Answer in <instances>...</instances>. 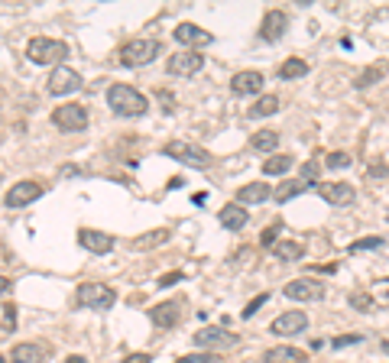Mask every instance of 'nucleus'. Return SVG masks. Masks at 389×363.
Instances as JSON below:
<instances>
[{
    "label": "nucleus",
    "mask_w": 389,
    "mask_h": 363,
    "mask_svg": "<svg viewBox=\"0 0 389 363\" xmlns=\"http://www.w3.org/2000/svg\"><path fill=\"white\" fill-rule=\"evenodd\" d=\"M65 363H88L85 357H78V353H71V357H65Z\"/></svg>",
    "instance_id": "37998d69"
},
{
    "label": "nucleus",
    "mask_w": 389,
    "mask_h": 363,
    "mask_svg": "<svg viewBox=\"0 0 389 363\" xmlns=\"http://www.w3.org/2000/svg\"><path fill=\"white\" fill-rule=\"evenodd\" d=\"M107 107L117 117H143L149 111V101L143 91H137L133 85H111L107 88Z\"/></svg>",
    "instance_id": "f257e3e1"
},
{
    "label": "nucleus",
    "mask_w": 389,
    "mask_h": 363,
    "mask_svg": "<svg viewBox=\"0 0 389 363\" xmlns=\"http://www.w3.org/2000/svg\"><path fill=\"white\" fill-rule=\"evenodd\" d=\"M194 347H201V351H230V347H237L241 338L234 334V331L221 328V324H205V328L194 331Z\"/></svg>",
    "instance_id": "423d86ee"
},
{
    "label": "nucleus",
    "mask_w": 389,
    "mask_h": 363,
    "mask_svg": "<svg viewBox=\"0 0 389 363\" xmlns=\"http://www.w3.org/2000/svg\"><path fill=\"white\" fill-rule=\"evenodd\" d=\"M75 298L81 308H91V311H111L117 305V292L104 283H81Z\"/></svg>",
    "instance_id": "39448f33"
},
{
    "label": "nucleus",
    "mask_w": 389,
    "mask_h": 363,
    "mask_svg": "<svg viewBox=\"0 0 389 363\" xmlns=\"http://www.w3.org/2000/svg\"><path fill=\"white\" fill-rule=\"evenodd\" d=\"M52 124L65 133H81L88 130V107L85 104H75V101H65L62 107L52 111Z\"/></svg>",
    "instance_id": "0eeeda50"
},
{
    "label": "nucleus",
    "mask_w": 389,
    "mask_h": 363,
    "mask_svg": "<svg viewBox=\"0 0 389 363\" xmlns=\"http://www.w3.org/2000/svg\"><path fill=\"white\" fill-rule=\"evenodd\" d=\"M379 247H383V237H377V234H373V237L354 240V243H351V253H364V250H379Z\"/></svg>",
    "instance_id": "473e14b6"
},
{
    "label": "nucleus",
    "mask_w": 389,
    "mask_h": 363,
    "mask_svg": "<svg viewBox=\"0 0 389 363\" xmlns=\"http://www.w3.org/2000/svg\"><path fill=\"white\" fill-rule=\"evenodd\" d=\"M289 169H292V156L289 153H273L263 162V175H286Z\"/></svg>",
    "instance_id": "c756f323"
},
{
    "label": "nucleus",
    "mask_w": 389,
    "mask_h": 363,
    "mask_svg": "<svg viewBox=\"0 0 389 363\" xmlns=\"http://www.w3.org/2000/svg\"><path fill=\"white\" fill-rule=\"evenodd\" d=\"M175 283H182V272H172V276H162L159 279L162 289H169V285H175Z\"/></svg>",
    "instance_id": "a19ab883"
},
{
    "label": "nucleus",
    "mask_w": 389,
    "mask_h": 363,
    "mask_svg": "<svg viewBox=\"0 0 389 363\" xmlns=\"http://www.w3.org/2000/svg\"><path fill=\"white\" fill-rule=\"evenodd\" d=\"M10 363H46V347H39V344H16L10 353Z\"/></svg>",
    "instance_id": "b1692460"
},
{
    "label": "nucleus",
    "mask_w": 389,
    "mask_h": 363,
    "mask_svg": "<svg viewBox=\"0 0 389 363\" xmlns=\"http://www.w3.org/2000/svg\"><path fill=\"white\" fill-rule=\"evenodd\" d=\"M49 94L52 98H69V94H78L81 88H85V78H81L75 68H69V65H58V68H52V75H49Z\"/></svg>",
    "instance_id": "6e6552de"
},
{
    "label": "nucleus",
    "mask_w": 389,
    "mask_h": 363,
    "mask_svg": "<svg viewBox=\"0 0 389 363\" xmlns=\"http://www.w3.org/2000/svg\"><path fill=\"white\" fill-rule=\"evenodd\" d=\"M276 234H279L276 227H266L263 234H260V243H263V247H276V243H279V240H276Z\"/></svg>",
    "instance_id": "4c0bfd02"
},
{
    "label": "nucleus",
    "mask_w": 389,
    "mask_h": 363,
    "mask_svg": "<svg viewBox=\"0 0 389 363\" xmlns=\"http://www.w3.org/2000/svg\"><path fill=\"white\" fill-rule=\"evenodd\" d=\"M386 166H373V169H370V175H386Z\"/></svg>",
    "instance_id": "79ce46f5"
},
{
    "label": "nucleus",
    "mask_w": 389,
    "mask_h": 363,
    "mask_svg": "<svg viewBox=\"0 0 389 363\" xmlns=\"http://www.w3.org/2000/svg\"><path fill=\"white\" fill-rule=\"evenodd\" d=\"M389 75V58H379V62H370V65L360 72L354 78V88H370V85H377V81H383Z\"/></svg>",
    "instance_id": "4be33fe9"
},
{
    "label": "nucleus",
    "mask_w": 389,
    "mask_h": 363,
    "mask_svg": "<svg viewBox=\"0 0 389 363\" xmlns=\"http://www.w3.org/2000/svg\"><path fill=\"white\" fill-rule=\"evenodd\" d=\"M201 68H205V56H198L194 49H182V52L169 56V65H166V72H169V75H175V78H192V75H198Z\"/></svg>",
    "instance_id": "9d476101"
},
{
    "label": "nucleus",
    "mask_w": 389,
    "mask_h": 363,
    "mask_svg": "<svg viewBox=\"0 0 389 363\" xmlns=\"http://www.w3.org/2000/svg\"><path fill=\"white\" fill-rule=\"evenodd\" d=\"M172 36H175V43L188 45V49H194V52H198L201 45H211V43H214V36L208 33V30H201L198 23H179Z\"/></svg>",
    "instance_id": "ddd939ff"
},
{
    "label": "nucleus",
    "mask_w": 389,
    "mask_h": 363,
    "mask_svg": "<svg viewBox=\"0 0 389 363\" xmlns=\"http://www.w3.org/2000/svg\"><path fill=\"white\" fill-rule=\"evenodd\" d=\"M273 185H266V182H247V185H241L237 188V204H263V201H269L273 198Z\"/></svg>",
    "instance_id": "6ab92c4d"
},
{
    "label": "nucleus",
    "mask_w": 389,
    "mask_h": 363,
    "mask_svg": "<svg viewBox=\"0 0 389 363\" xmlns=\"http://www.w3.org/2000/svg\"><path fill=\"white\" fill-rule=\"evenodd\" d=\"M172 234H169V227H156V230H146V234H140L130 247L133 250H153V247H162L166 240H169Z\"/></svg>",
    "instance_id": "a878e982"
},
{
    "label": "nucleus",
    "mask_w": 389,
    "mask_h": 363,
    "mask_svg": "<svg viewBox=\"0 0 389 363\" xmlns=\"http://www.w3.org/2000/svg\"><path fill=\"white\" fill-rule=\"evenodd\" d=\"M276 111H279V98H276V94H260L256 104L247 111V117H250V120H263V117H273Z\"/></svg>",
    "instance_id": "393cba45"
},
{
    "label": "nucleus",
    "mask_w": 389,
    "mask_h": 363,
    "mask_svg": "<svg viewBox=\"0 0 389 363\" xmlns=\"http://www.w3.org/2000/svg\"><path fill=\"white\" fill-rule=\"evenodd\" d=\"M305 328H309V315L298 308V311H282V315H276L273 324H269V334H276V338H292V334H302Z\"/></svg>",
    "instance_id": "9b49d317"
},
{
    "label": "nucleus",
    "mask_w": 389,
    "mask_h": 363,
    "mask_svg": "<svg viewBox=\"0 0 389 363\" xmlns=\"http://www.w3.org/2000/svg\"><path fill=\"white\" fill-rule=\"evenodd\" d=\"M124 363H153V357H149V353H143V351H140V353H126Z\"/></svg>",
    "instance_id": "ea45409f"
},
{
    "label": "nucleus",
    "mask_w": 389,
    "mask_h": 363,
    "mask_svg": "<svg viewBox=\"0 0 389 363\" xmlns=\"http://www.w3.org/2000/svg\"><path fill=\"white\" fill-rule=\"evenodd\" d=\"M218 221H221L224 230H243L247 221H250V214H247V208H243V204L230 201V204H224V208L218 211Z\"/></svg>",
    "instance_id": "aec40b11"
},
{
    "label": "nucleus",
    "mask_w": 389,
    "mask_h": 363,
    "mask_svg": "<svg viewBox=\"0 0 389 363\" xmlns=\"http://www.w3.org/2000/svg\"><path fill=\"white\" fill-rule=\"evenodd\" d=\"M78 243L88 250V253H94V256H104V253L114 250V237L104 234V230H91V227H81L78 230Z\"/></svg>",
    "instance_id": "f3484780"
},
{
    "label": "nucleus",
    "mask_w": 389,
    "mask_h": 363,
    "mask_svg": "<svg viewBox=\"0 0 389 363\" xmlns=\"http://www.w3.org/2000/svg\"><path fill=\"white\" fill-rule=\"evenodd\" d=\"M289 30V13L286 10H266L263 26H260V39L266 43H279Z\"/></svg>",
    "instance_id": "dca6fc26"
},
{
    "label": "nucleus",
    "mask_w": 389,
    "mask_h": 363,
    "mask_svg": "<svg viewBox=\"0 0 389 363\" xmlns=\"http://www.w3.org/2000/svg\"><path fill=\"white\" fill-rule=\"evenodd\" d=\"M360 340H364L360 334H341V338L331 340V347L334 351H341V347H351V344H360Z\"/></svg>",
    "instance_id": "c9c22d12"
},
{
    "label": "nucleus",
    "mask_w": 389,
    "mask_h": 363,
    "mask_svg": "<svg viewBox=\"0 0 389 363\" xmlns=\"http://www.w3.org/2000/svg\"><path fill=\"white\" fill-rule=\"evenodd\" d=\"M250 146L256 149V153H269V156H273L276 146H279V133H276V130H256V133L250 136Z\"/></svg>",
    "instance_id": "cd10ccee"
},
{
    "label": "nucleus",
    "mask_w": 389,
    "mask_h": 363,
    "mask_svg": "<svg viewBox=\"0 0 389 363\" xmlns=\"http://www.w3.org/2000/svg\"><path fill=\"white\" fill-rule=\"evenodd\" d=\"M266 298H269V295H256V298H253L250 305L243 308V315H241V318H253V311H256V308H260V305H266Z\"/></svg>",
    "instance_id": "58836bf2"
},
{
    "label": "nucleus",
    "mask_w": 389,
    "mask_h": 363,
    "mask_svg": "<svg viewBox=\"0 0 389 363\" xmlns=\"http://www.w3.org/2000/svg\"><path fill=\"white\" fill-rule=\"evenodd\" d=\"M162 153L169 159H175V162L188 166V169H211V166H214V156H211L205 146H194L188 140H169V143L162 146Z\"/></svg>",
    "instance_id": "7ed1b4c3"
},
{
    "label": "nucleus",
    "mask_w": 389,
    "mask_h": 363,
    "mask_svg": "<svg viewBox=\"0 0 389 363\" xmlns=\"http://www.w3.org/2000/svg\"><path fill=\"white\" fill-rule=\"evenodd\" d=\"M351 162H354V159H351V153H341V149L324 156V166H328V169H347Z\"/></svg>",
    "instance_id": "2f4dec72"
},
{
    "label": "nucleus",
    "mask_w": 389,
    "mask_h": 363,
    "mask_svg": "<svg viewBox=\"0 0 389 363\" xmlns=\"http://www.w3.org/2000/svg\"><path fill=\"white\" fill-rule=\"evenodd\" d=\"M286 298L292 302H321L324 298V283L321 279H311V276H298L292 283H286Z\"/></svg>",
    "instance_id": "1a4fd4ad"
},
{
    "label": "nucleus",
    "mask_w": 389,
    "mask_h": 363,
    "mask_svg": "<svg viewBox=\"0 0 389 363\" xmlns=\"http://www.w3.org/2000/svg\"><path fill=\"white\" fill-rule=\"evenodd\" d=\"M159 52H162L159 39H153V36H137V39H130V43L120 45L117 58H120V65H126V68H143L159 56Z\"/></svg>",
    "instance_id": "f03ea898"
},
{
    "label": "nucleus",
    "mask_w": 389,
    "mask_h": 363,
    "mask_svg": "<svg viewBox=\"0 0 389 363\" xmlns=\"http://www.w3.org/2000/svg\"><path fill=\"white\" fill-rule=\"evenodd\" d=\"M39 195H43V185L33 179H23V182H16V185H10V192L3 195V204L10 211H16V208H26L30 201H36Z\"/></svg>",
    "instance_id": "f8f14e48"
},
{
    "label": "nucleus",
    "mask_w": 389,
    "mask_h": 363,
    "mask_svg": "<svg viewBox=\"0 0 389 363\" xmlns=\"http://www.w3.org/2000/svg\"><path fill=\"white\" fill-rule=\"evenodd\" d=\"M263 75L256 72V68H247V72H237L234 78H230V91L234 94H241V98H247V94H260L263 91Z\"/></svg>",
    "instance_id": "a211bd4d"
},
{
    "label": "nucleus",
    "mask_w": 389,
    "mask_h": 363,
    "mask_svg": "<svg viewBox=\"0 0 389 363\" xmlns=\"http://www.w3.org/2000/svg\"><path fill=\"white\" fill-rule=\"evenodd\" d=\"M175 363H221V357L218 353H185V357H179Z\"/></svg>",
    "instance_id": "72a5a7b5"
},
{
    "label": "nucleus",
    "mask_w": 389,
    "mask_h": 363,
    "mask_svg": "<svg viewBox=\"0 0 389 363\" xmlns=\"http://www.w3.org/2000/svg\"><path fill=\"white\" fill-rule=\"evenodd\" d=\"M351 305L360 308V311H366V308H373V298L364 295V292H354V295H351Z\"/></svg>",
    "instance_id": "e433bc0d"
},
{
    "label": "nucleus",
    "mask_w": 389,
    "mask_h": 363,
    "mask_svg": "<svg viewBox=\"0 0 389 363\" xmlns=\"http://www.w3.org/2000/svg\"><path fill=\"white\" fill-rule=\"evenodd\" d=\"M69 56V45L62 43V39H49V36H33L30 45H26V58L33 62V65H56Z\"/></svg>",
    "instance_id": "20e7f679"
},
{
    "label": "nucleus",
    "mask_w": 389,
    "mask_h": 363,
    "mask_svg": "<svg viewBox=\"0 0 389 363\" xmlns=\"http://www.w3.org/2000/svg\"><path fill=\"white\" fill-rule=\"evenodd\" d=\"M305 188H309V185H305V182L302 179H286L282 182V185H276V192H273V198L279 204H286L289 198H296V195H302L305 192Z\"/></svg>",
    "instance_id": "c85d7f7f"
},
{
    "label": "nucleus",
    "mask_w": 389,
    "mask_h": 363,
    "mask_svg": "<svg viewBox=\"0 0 389 363\" xmlns=\"http://www.w3.org/2000/svg\"><path fill=\"white\" fill-rule=\"evenodd\" d=\"M16 328V308L10 302H3V334H10Z\"/></svg>",
    "instance_id": "f704fd0d"
},
{
    "label": "nucleus",
    "mask_w": 389,
    "mask_h": 363,
    "mask_svg": "<svg viewBox=\"0 0 389 363\" xmlns=\"http://www.w3.org/2000/svg\"><path fill=\"white\" fill-rule=\"evenodd\" d=\"M298 179L305 182L309 188H318V185H321V182H318V162H315V159H311V162H305V166H302V172H298Z\"/></svg>",
    "instance_id": "7c9ffc66"
},
{
    "label": "nucleus",
    "mask_w": 389,
    "mask_h": 363,
    "mask_svg": "<svg viewBox=\"0 0 389 363\" xmlns=\"http://www.w3.org/2000/svg\"><path fill=\"white\" fill-rule=\"evenodd\" d=\"M309 75V62L305 58H286L282 65H279V78L282 81H298V78H305Z\"/></svg>",
    "instance_id": "bb28decb"
},
{
    "label": "nucleus",
    "mask_w": 389,
    "mask_h": 363,
    "mask_svg": "<svg viewBox=\"0 0 389 363\" xmlns=\"http://www.w3.org/2000/svg\"><path fill=\"white\" fill-rule=\"evenodd\" d=\"M276 253V260H282V263H298V260H305V243L302 240H279L273 247Z\"/></svg>",
    "instance_id": "5701e85b"
},
{
    "label": "nucleus",
    "mask_w": 389,
    "mask_h": 363,
    "mask_svg": "<svg viewBox=\"0 0 389 363\" xmlns=\"http://www.w3.org/2000/svg\"><path fill=\"white\" fill-rule=\"evenodd\" d=\"M263 363H309V351H298L289 344H276L263 353Z\"/></svg>",
    "instance_id": "412c9836"
},
{
    "label": "nucleus",
    "mask_w": 389,
    "mask_h": 363,
    "mask_svg": "<svg viewBox=\"0 0 389 363\" xmlns=\"http://www.w3.org/2000/svg\"><path fill=\"white\" fill-rule=\"evenodd\" d=\"M179 318H182V302L179 298H169V302H159V305L149 308V321L156 328H175Z\"/></svg>",
    "instance_id": "2eb2a0df"
},
{
    "label": "nucleus",
    "mask_w": 389,
    "mask_h": 363,
    "mask_svg": "<svg viewBox=\"0 0 389 363\" xmlns=\"http://www.w3.org/2000/svg\"><path fill=\"white\" fill-rule=\"evenodd\" d=\"M315 192H318L328 204H337V208H341V204H351L357 198V188L351 185V182H321Z\"/></svg>",
    "instance_id": "4468645a"
}]
</instances>
